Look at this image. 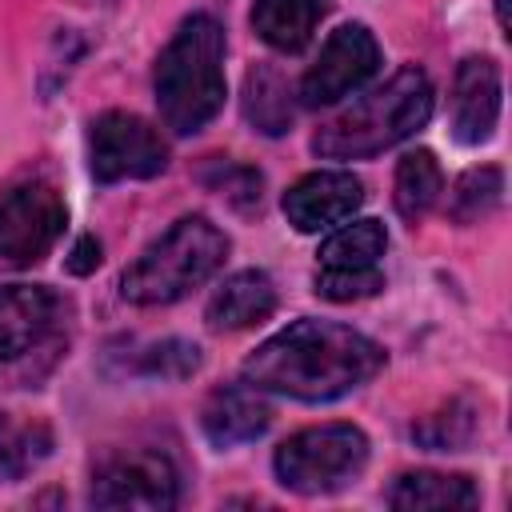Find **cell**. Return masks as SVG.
Wrapping results in <instances>:
<instances>
[{"mask_svg": "<svg viewBox=\"0 0 512 512\" xmlns=\"http://www.w3.org/2000/svg\"><path fill=\"white\" fill-rule=\"evenodd\" d=\"M500 120V68L488 56H468L452 80V136L484 144Z\"/></svg>", "mask_w": 512, "mask_h": 512, "instance_id": "11", "label": "cell"}, {"mask_svg": "<svg viewBox=\"0 0 512 512\" xmlns=\"http://www.w3.org/2000/svg\"><path fill=\"white\" fill-rule=\"evenodd\" d=\"M324 12H328V0H256L252 28L268 48L300 52L312 40Z\"/></svg>", "mask_w": 512, "mask_h": 512, "instance_id": "16", "label": "cell"}, {"mask_svg": "<svg viewBox=\"0 0 512 512\" xmlns=\"http://www.w3.org/2000/svg\"><path fill=\"white\" fill-rule=\"evenodd\" d=\"M480 492L468 476L448 472H404L388 488V504L396 512H452V508H476Z\"/></svg>", "mask_w": 512, "mask_h": 512, "instance_id": "15", "label": "cell"}, {"mask_svg": "<svg viewBox=\"0 0 512 512\" xmlns=\"http://www.w3.org/2000/svg\"><path fill=\"white\" fill-rule=\"evenodd\" d=\"M200 424H204V436L216 448H236V444L260 440L268 432L272 408L264 404L260 388L240 380V384H224V388H216L208 396V404L200 412Z\"/></svg>", "mask_w": 512, "mask_h": 512, "instance_id": "12", "label": "cell"}, {"mask_svg": "<svg viewBox=\"0 0 512 512\" xmlns=\"http://www.w3.org/2000/svg\"><path fill=\"white\" fill-rule=\"evenodd\" d=\"M392 200H396V212L404 220H420L436 208L440 192H444V172H440V160L428 152V148H416V152H404L400 164H396V184H392Z\"/></svg>", "mask_w": 512, "mask_h": 512, "instance_id": "18", "label": "cell"}, {"mask_svg": "<svg viewBox=\"0 0 512 512\" xmlns=\"http://www.w3.org/2000/svg\"><path fill=\"white\" fill-rule=\"evenodd\" d=\"M380 288H384V272L380 268H368V272H328V268H316V296H324L332 304H352V300L376 296Z\"/></svg>", "mask_w": 512, "mask_h": 512, "instance_id": "23", "label": "cell"}, {"mask_svg": "<svg viewBox=\"0 0 512 512\" xmlns=\"http://www.w3.org/2000/svg\"><path fill=\"white\" fill-rule=\"evenodd\" d=\"M96 264H100V240L96 236H80L72 256H68V272L72 276H88V272H96Z\"/></svg>", "mask_w": 512, "mask_h": 512, "instance_id": "26", "label": "cell"}, {"mask_svg": "<svg viewBox=\"0 0 512 512\" xmlns=\"http://www.w3.org/2000/svg\"><path fill=\"white\" fill-rule=\"evenodd\" d=\"M180 500V476L176 464L164 452L136 448L112 456L96 480H92V504L96 508H148L164 512Z\"/></svg>", "mask_w": 512, "mask_h": 512, "instance_id": "8", "label": "cell"}, {"mask_svg": "<svg viewBox=\"0 0 512 512\" xmlns=\"http://www.w3.org/2000/svg\"><path fill=\"white\" fill-rule=\"evenodd\" d=\"M368 464V436L356 424H316L288 436L276 456V480L300 496H328L348 488Z\"/></svg>", "mask_w": 512, "mask_h": 512, "instance_id": "5", "label": "cell"}, {"mask_svg": "<svg viewBox=\"0 0 512 512\" xmlns=\"http://www.w3.org/2000/svg\"><path fill=\"white\" fill-rule=\"evenodd\" d=\"M200 368V348L188 344V340H164V344H152L140 360V372L144 376H160V380H184Z\"/></svg>", "mask_w": 512, "mask_h": 512, "instance_id": "24", "label": "cell"}, {"mask_svg": "<svg viewBox=\"0 0 512 512\" xmlns=\"http://www.w3.org/2000/svg\"><path fill=\"white\" fill-rule=\"evenodd\" d=\"M380 368L384 348L364 332L336 320H296L244 360V380L260 392L328 404L368 384Z\"/></svg>", "mask_w": 512, "mask_h": 512, "instance_id": "1", "label": "cell"}, {"mask_svg": "<svg viewBox=\"0 0 512 512\" xmlns=\"http://www.w3.org/2000/svg\"><path fill=\"white\" fill-rule=\"evenodd\" d=\"M88 160L100 184L116 180H148L168 168V144L160 128H152L136 112H104L88 132Z\"/></svg>", "mask_w": 512, "mask_h": 512, "instance_id": "6", "label": "cell"}, {"mask_svg": "<svg viewBox=\"0 0 512 512\" xmlns=\"http://www.w3.org/2000/svg\"><path fill=\"white\" fill-rule=\"evenodd\" d=\"M60 300L44 284H4L0 288V360L24 356L56 320Z\"/></svg>", "mask_w": 512, "mask_h": 512, "instance_id": "13", "label": "cell"}, {"mask_svg": "<svg viewBox=\"0 0 512 512\" xmlns=\"http://www.w3.org/2000/svg\"><path fill=\"white\" fill-rule=\"evenodd\" d=\"M500 196H504V172H500V168H492V164L468 168V172L456 180V188H452L448 216H452L456 224H476V220H484L488 212H496Z\"/></svg>", "mask_w": 512, "mask_h": 512, "instance_id": "21", "label": "cell"}, {"mask_svg": "<svg viewBox=\"0 0 512 512\" xmlns=\"http://www.w3.org/2000/svg\"><path fill=\"white\" fill-rule=\"evenodd\" d=\"M68 224V208L48 180H24L0 192V256L8 264H36L52 252Z\"/></svg>", "mask_w": 512, "mask_h": 512, "instance_id": "7", "label": "cell"}, {"mask_svg": "<svg viewBox=\"0 0 512 512\" xmlns=\"http://www.w3.org/2000/svg\"><path fill=\"white\" fill-rule=\"evenodd\" d=\"M360 204H364V184L344 168L308 172L284 192V216L296 232H320L344 224Z\"/></svg>", "mask_w": 512, "mask_h": 512, "instance_id": "10", "label": "cell"}, {"mask_svg": "<svg viewBox=\"0 0 512 512\" xmlns=\"http://www.w3.org/2000/svg\"><path fill=\"white\" fill-rule=\"evenodd\" d=\"M244 108H248V120L268 132V136H280L288 132L292 124V92L284 84V76L268 64L252 68L248 72V88H244Z\"/></svg>", "mask_w": 512, "mask_h": 512, "instance_id": "20", "label": "cell"}, {"mask_svg": "<svg viewBox=\"0 0 512 512\" xmlns=\"http://www.w3.org/2000/svg\"><path fill=\"white\" fill-rule=\"evenodd\" d=\"M388 248V232L380 220H352L340 232H332L320 248V268L328 272H368L380 268V256Z\"/></svg>", "mask_w": 512, "mask_h": 512, "instance_id": "19", "label": "cell"}, {"mask_svg": "<svg viewBox=\"0 0 512 512\" xmlns=\"http://www.w3.org/2000/svg\"><path fill=\"white\" fill-rule=\"evenodd\" d=\"M228 256V236L208 216H180L120 276V296L140 308L176 304L196 292Z\"/></svg>", "mask_w": 512, "mask_h": 512, "instance_id": "4", "label": "cell"}, {"mask_svg": "<svg viewBox=\"0 0 512 512\" xmlns=\"http://www.w3.org/2000/svg\"><path fill=\"white\" fill-rule=\"evenodd\" d=\"M204 184L220 196H228L236 208H252L260 204V172L244 168V164H232V160H216L212 172H204Z\"/></svg>", "mask_w": 512, "mask_h": 512, "instance_id": "25", "label": "cell"}, {"mask_svg": "<svg viewBox=\"0 0 512 512\" xmlns=\"http://www.w3.org/2000/svg\"><path fill=\"white\" fill-rule=\"evenodd\" d=\"M276 312V284L268 272L260 268H244L236 276H228L216 296L208 300V324L216 332H240L252 328L260 320H268Z\"/></svg>", "mask_w": 512, "mask_h": 512, "instance_id": "14", "label": "cell"}, {"mask_svg": "<svg viewBox=\"0 0 512 512\" xmlns=\"http://www.w3.org/2000/svg\"><path fill=\"white\" fill-rule=\"evenodd\" d=\"M472 432H476V408L468 400H448L440 412L412 424V440L424 444L428 452H456L472 440Z\"/></svg>", "mask_w": 512, "mask_h": 512, "instance_id": "22", "label": "cell"}, {"mask_svg": "<svg viewBox=\"0 0 512 512\" xmlns=\"http://www.w3.org/2000/svg\"><path fill=\"white\" fill-rule=\"evenodd\" d=\"M428 116H432V80L424 68L408 64L396 76H388L376 92L360 96L352 108L320 124V132L312 136V152L324 160H364L420 132Z\"/></svg>", "mask_w": 512, "mask_h": 512, "instance_id": "3", "label": "cell"}, {"mask_svg": "<svg viewBox=\"0 0 512 512\" xmlns=\"http://www.w3.org/2000/svg\"><path fill=\"white\" fill-rule=\"evenodd\" d=\"M376 68H380V44H376V36L364 24H340L324 40L316 64L304 72V80H300V104H308V108L336 104L348 92H356L360 84H368L376 76Z\"/></svg>", "mask_w": 512, "mask_h": 512, "instance_id": "9", "label": "cell"}, {"mask_svg": "<svg viewBox=\"0 0 512 512\" xmlns=\"http://www.w3.org/2000/svg\"><path fill=\"white\" fill-rule=\"evenodd\" d=\"M52 452V428L36 416L0 412V472L8 480H24Z\"/></svg>", "mask_w": 512, "mask_h": 512, "instance_id": "17", "label": "cell"}, {"mask_svg": "<svg viewBox=\"0 0 512 512\" xmlns=\"http://www.w3.org/2000/svg\"><path fill=\"white\" fill-rule=\"evenodd\" d=\"M224 24L208 12H192L156 60V108L176 136L200 132L224 108Z\"/></svg>", "mask_w": 512, "mask_h": 512, "instance_id": "2", "label": "cell"}, {"mask_svg": "<svg viewBox=\"0 0 512 512\" xmlns=\"http://www.w3.org/2000/svg\"><path fill=\"white\" fill-rule=\"evenodd\" d=\"M496 16H500V28L508 32V0H496Z\"/></svg>", "mask_w": 512, "mask_h": 512, "instance_id": "27", "label": "cell"}]
</instances>
